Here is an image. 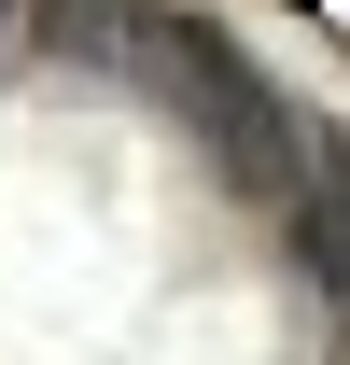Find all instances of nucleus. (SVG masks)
I'll return each mask as SVG.
<instances>
[{"label": "nucleus", "mask_w": 350, "mask_h": 365, "mask_svg": "<svg viewBox=\"0 0 350 365\" xmlns=\"http://www.w3.org/2000/svg\"><path fill=\"white\" fill-rule=\"evenodd\" d=\"M127 56L182 98V113H196V140H211V155L253 182V197H295V169H308V113L266 85L238 43H224L211 14H140V29H127Z\"/></svg>", "instance_id": "1"}, {"label": "nucleus", "mask_w": 350, "mask_h": 365, "mask_svg": "<svg viewBox=\"0 0 350 365\" xmlns=\"http://www.w3.org/2000/svg\"><path fill=\"white\" fill-rule=\"evenodd\" d=\"M280 211H295V267L350 309V127H308V169H295Z\"/></svg>", "instance_id": "2"}, {"label": "nucleus", "mask_w": 350, "mask_h": 365, "mask_svg": "<svg viewBox=\"0 0 350 365\" xmlns=\"http://www.w3.org/2000/svg\"><path fill=\"white\" fill-rule=\"evenodd\" d=\"M0 14H14V0H0Z\"/></svg>", "instance_id": "3"}]
</instances>
